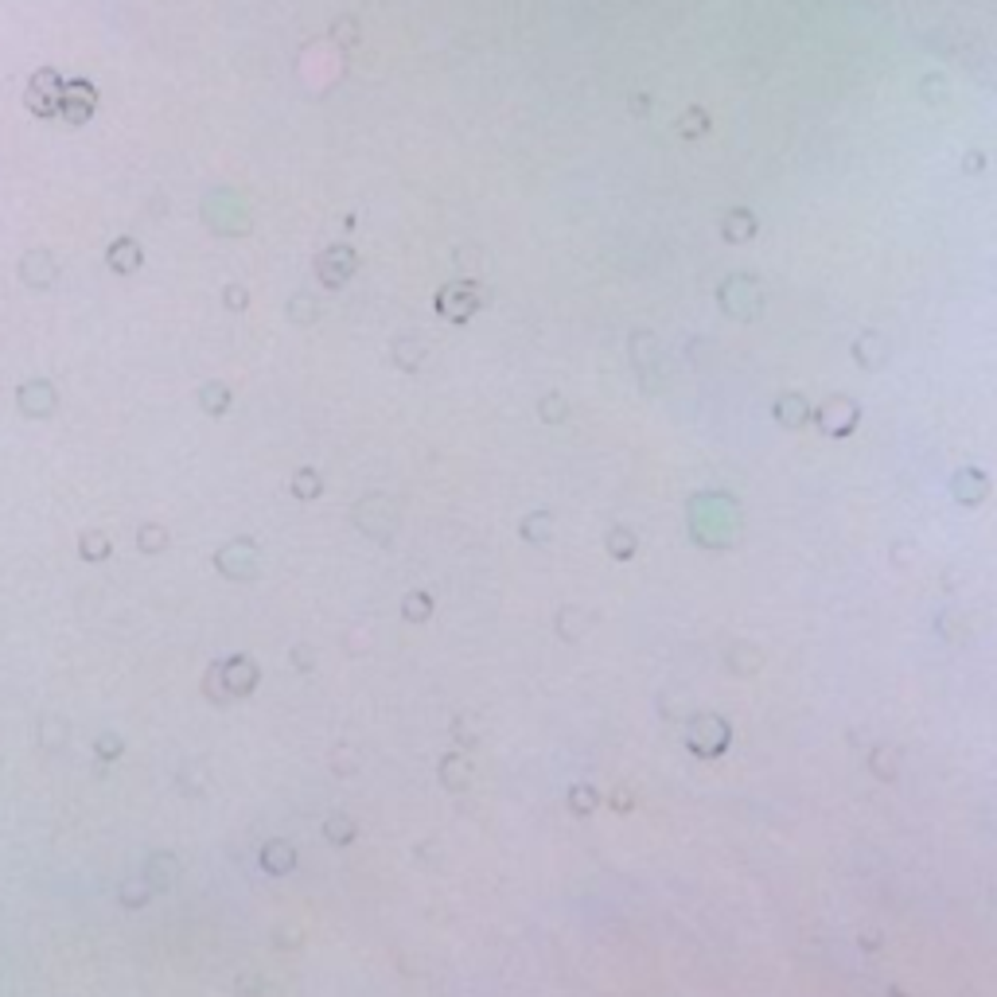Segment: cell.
<instances>
[{
  "mask_svg": "<svg viewBox=\"0 0 997 997\" xmlns=\"http://www.w3.org/2000/svg\"><path fill=\"white\" fill-rule=\"evenodd\" d=\"M257 685H262V666H257V658L250 655H226L223 663H215L211 670H206V697L211 702H238V697H254L257 694Z\"/></svg>",
  "mask_w": 997,
  "mask_h": 997,
  "instance_id": "6da1fadb",
  "label": "cell"
},
{
  "mask_svg": "<svg viewBox=\"0 0 997 997\" xmlns=\"http://www.w3.org/2000/svg\"><path fill=\"white\" fill-rule=\"evenodd\" d=\"M59 101H62V74L51 71V67H40L28 79V98H24V106H28L35 118H59Z\"/></svg>",
  "mask_w": 997,
  "mask_h": 997,
  "instance_id": "7a4b0ae2",
  "label": "cell"
},
{
  "mask_svg": "<svg viewBox=\"0 0 997 997\" xmlns=\"http://www.w3.org/2000/svg\"><path fill=\"white\" fill-rule=\"evenodd\" d=\"M98 110V86L90 79H62V101L59 118L67 125H86Z\"/></svg>",
  "mask_w": 997,
  "mask_h": 997,
  "instance_id": "3957f363",
  "label": "cell"
},
{
  "mask_svg": "<svg viewBox=\"0 0 997 997\" xmlns=\"http://www.w3.org/2000/svg\"><path fill=\"white\" fill-rule=\"evenodd\" d=\"M215 569L230 580H250L257 573V546L250 538H235L215 553Z\"/></svg>",
  "mask_w": 997,
  "mask_h": 997,
  "instance_id": "277c9868",
  "label": "cell"
},
{
  "mask_svg": "<svg viewBox=\"0 0 997 997\" xmlns=\"http://www.w3.org/2000/svg\"><path fill=\"white\" fill-rule=\"evenodd\" d=\"M16 401H20V409L28 413V417H51L59 406V394H55V386H51L47 379H32V382H24L20 390H16Z\"/></svg>",
  "mask_w": 997,
  "mask_h": 997,
  "instance_id": "5b68a950",
  "label": "cell"
},
{
  "mask_svg": "<svg viewBox=\"0 0 997 997\" xmlns=\"http://www.w3.org/2000/svg\"><path fill=\"white\" fill-rule=\"evenodd\" d=\"M140 262H145V250H140L137 238H118L110 245V269L113 273L129 277V273H137L140 269Z\"/></svg>",
  "mask_w": 997,
  "mask_h": 997,
  "instance_id": "8992f818",
  "label": "cell"
},
{
  "mask_svg": "<svg viewBox=\"0 0 997 997\" xmlns=\"http://www.w3.org/2000/svg\"><path fill=\"white\" fill-rule=\"evenodd\" d=\"M257 865L273 877H284V873H292V865H296V849L289 841H265L262 853H257Z\"/></svg>",
  "mask_w": 997,
  "mask_h": 997,
  "instance_id": "52a82bcc",
  "label": "cell"
},
{
  "mask_svg": "<svg viewBox=\"0 0 997 997\" xmlns=\"http://www.w3.org/2000/svg\"><path fill=\"white\" fill-rule=\"evenodd\" d=\"M176 877H179V861L172 858V853H157V858H149L145 865V885L152 892H168L176 885Z\"/></svg>",
  "mask_w": 997,
  "mask_h": 997,
  "instance_id": "ba28073f",
  "label": "cell"
},
{
  "mask_svg": "<svg viewBox=\"0 0 997 997\" xmlns=\"http://www.w3.org/2000/svg\"><path fill=\"white\" fill-rule=\"evenodd\" d=\"M110 553H113V542L106 530H82L79 534V558L90 561V565H98V561H110Z\"/></svg>",
  "mask_w": 997,
  "mask_h": 997,
  "instance_id": "9c48e42d",
  "label": "cell"
},
{
  "mask_svg": "<svg viewBox=\"0 0 997 997\" xmlns=\"http://www.w3.org/2000/svg\"><path fill=\"white\" fill-rule=\"evenodd\" d=\"M355 269V257L347 254V250H328L320 257V277L328 281V284H340L347 273Z\"/></svg>",
  "mask_w": 997,
  "mask_h": 997,
  "instance_id": "30bf717a",
  "label": "cell"
},
{
  "mask_svg": "<svg viewBox=\"0 0 997 997\" xmlns=\"http://www.w3.org/2000/svg\"><path fill=\"white\" fill-rule=\"evenodd\" d=\"M199 406H203V413H211V417H223L230 409V390L223 382H206L199 390Z\"/></svg>",
  "mask_w": 997,
  "mask_h": 997,
  "instance_id": "8fae6325",
  "label": "cell"
},
{
  "mask_svg": "<svg viewBox=\"0 0 997 997\" xmlns=\"http://www.w3.org/2000/svg\"><path fill=\"white\" fill-rule=\"evenodd\" d=\"M125 756V736L121 733H101L94 741V760L101 763H118Z\"/></svg>",
  "mask_w": 997,
  "mask_h": 997,
  "instance_id": "7c38bea8",
  "label": "cell"
},
{
  "mask_svg": "<svg viewBox=\"0 0 997 997\" xmlns=\"http://www.w3.org/2000/svg\"><path fill=\"white\" fill-rule=\"evenodd\" d=\"M137 546H140V553H160V550H168V530L157 526V522H145V526L137 530Z\"/></svg>",
  "mask_w": 997,
  "mask_h": 997,
  "instance_id": "4fadbf2b",
  "label": "cell"
},
{
  "mask_svg": "<svg viewBox=\"0 0 997 997\" xmlns=\"http://www.w3.org/2000/svg\"><path fill=\"white\" fill-rule=\"evenodd\" d=\"M292 495L304 499V503L316 499L320 495V475L312 468H301V472H296V479H292Z\"/></svg>",
  "mask_w": 997,
  "mask_h": 997,
  "instance_id": "5bb4252c",
  "label": "cell"
},
{
  "mask_svg": "<svg viewBox=\"0 0 997 997\" xmlns=\"http://www.w3.org/2000/svg\"><path fill=\"white\" fill-rule=\"evenodd\" d=\"M149 896H152V888L145 885V880H140V885H121V904H125V908H145Z\"/></svg>",
  "mask_w": 997,
  "mask_h": 997,
  "instance_id": "9a60e30c",
  "label": "cell"
},
{
  "mask_svg": "<svg viewBox=\"0 0 997 997\" xmlns=\"http://www.w3.org/2000/svg\"><path fill=\"white\" fill-rule=\"evenodd\" d=\"M223 296H226V304H230V312H242V308H245V304H250V292H245V289H242V284H230V289H226Z\"/></svg>",
  "mask_w": 997,
  "mask_h": 997,
  "instance_id": "2e32d148",
  "label": "cell"
},
{
  "mask_svg": "<svg viewBox=\"0 0 997 997\" xmlns=\"http://www.w3.org/2000/svg\"><path fill=\"white\" fill-rule=\"evenodd\" d=\"M347 834H351V826H347V822H340V819H331V822H328V838L340 841V838H347Z\"/></svg>",
  "mask_w": 997,
  "mask_h": 997,
  "instance_id": "e0dca14e",
  "label": "cell"
}]
</instances>
